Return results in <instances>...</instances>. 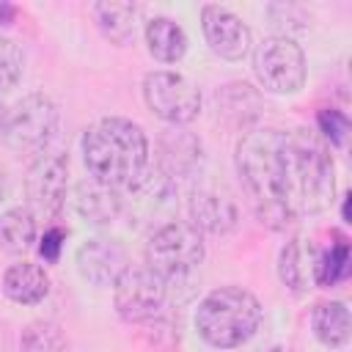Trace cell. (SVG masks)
Returning a JSON list of instances; mask_svg holds the SVG:
<instances>
[{"label": "cell", "mask_w": 352, "mask_h": 352, "mask_svg": "<svg viewBox=\"0 0 352 352\" xmlns=\"http://www.w3.org/2000/svg\"><path fill=\"white\" fill-rule=\"evenodd\" d=\"M206 256L204 234H198L184 220H168L157 226L146 242V267L157 272L168 289L170 283H184L195 275Z\"/></svg>", "instance_id": "obj_4"}, {"label": "cell", "mask_w": 352, "mask_h": 352, "mask_svg": "<svg viewBox=\"0 0 352 352\" xmlns=\"http://www.w3.org/2000/svg\"><path fill=\"white\" fill-rule=\"evenodd\" d=\"M316 124H319V132L324 138L327 146H336L341 148L346 143V135H349V118L336 110V107H324L316 113Z\"/></svg>", "instance_id": "obj_24"}, {"label": "cell", "mask_w": 352, "mask_h": 352, "mask_svg": "<svg viewBox=\"0 0 352 352\" xmlns=\"http://www.w3.org/2000/svg\"><path fill=\"white\" fill-rule=\"evenodd\" d=\"M253 74L258 85L270 94H297L305 85V52L297 41H292L283 33L267 36L253 50Z\"/></svg>", "instance_id": "obj_6"}, {"label": "cell", "mask_w": 352, "mask_h": 352, "mask_svg": "<svg viewBox=\"0 0 352 352\" xmlns=\"http://www.w3.org/2000/svg\"><path fill=\"white\" fill-rule=\"evenodd\" d=\"M19 352H69V338L58 322L33 319L19 333Z\"/></svg>", "instance_id": "obj_21"}, {"label": "cell", "mask_w": 352, "mask_h": 352, "mask_svg": "<svg viewBox=\"0 0 352 352\" xmlns=\"http://www.w3.org/2000/svg\"><path fill=\"white\" fill-rule=\"evenodd\" d=\"M346 275H349V242L346 236L336 234V242H330L327 250H319L316 286H336Z\"/></svg>", "instance_id": "obj_22"}, {"label": "cell", "mask_w": 352, "mask_h": 352, "mask_svg": "<svg viewBox=\"0 0 352 352\" xmlns=\"http://www.w3.org/2000/svg\"><path fill=\"white\" fill-rule=\"evenodd\" d=\"M74 264H77V272L85 283L104 289L121 278V272L129 267V256L116 239L96 236V239H88L77 248Z\"/></svg>", "instance_id": "obj_11"}, {"label": "cell", "mask_w": 352, "mask_h": 352, "mask_svg": "<svg viewBox=\"0 0 352 352\" xmlns=\"http://www.w3.org/2000/svg\"><path fill=\"white\" fill-rule=\"evenodd\" d=\"M3 294L16 305H36L50 294V275L36 261H16L3 272Z\"/></svg>", "instance_id": "obj_14"}, {"label": "cell", "mask_w": 352, "mask_h": 352, "mask_svg": "<svg viewBox=\"0 0 352 352\" xmlns=\"http://www.w3.org/2000/svg\"><path fill=\"white\" fill-rule=\"evenodd\" d=\"M201 30L209 50L223 60H242L253 47L250 28L242 22V16L217 3H206L201 8Z\"/></svg>", "instance_id": "obj_10"}, {"label": "cell", "mask_w": 352, "mask_h": 352, "mask_svg": "<svg viewBox=\"0 0 352 352\" xmlns=\"http://www.w3.org/2000/svg\"><path fill=\"white\" fill-rule=\"evenodd\" d=\"M36 214L28 206H14L0 214V250L22 256L36 245Z\"/></svg>", "instance_id": "obj_20"}, {"label": "cell", "mask_w": 352, "mask_h": 352, "mask_svg": "<svg viewBox=\"0 0 352 352\" xmlns=\"http://www.w3.org/2000/svg\"><path fill=\"white\" fill-rule=\"evenodd\" d=\"M8 192H11V173H8L6 162H0V204L8 198Z\"/></svg>", "instance_id": "obj_26"}, {"label": "cell", "mask_w": 352, "mask_h": 352, "mask_svg": "<svg viewBox=\"0 0 352 352\" xmlns=\"http://www.w3.org/2000/svg\"><path fill=\"white\" fill-rule=\"evenodd\" d=\"M234 165L256 217L272 231H283L333 204V154L308 129H248L236 143Z\"/></svg>", "instance_id": "obj_1"}, {"label": "cell", "mask_w": 352, "mask_h": 352, "mask_svg": "<svg viewBox=\"0 0 352 352\" xmlns=\"http://www.w3.org/2000/svg\"><path fill=\"white\" fill-rule=\"evenodd\" d=\"M82 162L94 182L121 192L148 168V138L129 118H99L82 135Z\"/></svg>", "instance_id": "obj_2"}, {"label": "cell", "mask_w": 352, "mask_h": 352, "mask_svg": "<svg viewBox=\"0 0 352 352\" xmlns=\"http://www.w3.org/2000/svg\"><path fill=\"white\" fill-rule=\"evenodd\" d=\"M272 352H283V349H280V346H275V349H272Z\"/></svg>", "instance_id": "obj_27"}, {"label": "cell", "mask_w": 352, "mask_h": 352, "mask_svg": "<svg viewBox=\"0 0 352 352\" xmlns=\"http://www.w3.org/2000/svg\"><path fill=\"white\" fill-rule=\"evenodd\" d=\"M143 102L165 124L184 126L198 118L204 96L190 77L170 69H157L143 77Z\"/></svg>", "instance_id": "obj_7"}, {"label": "cell", "mask_w": 352, "mask_h": 352, "mask_svg": "<svg viewBox=\"0 0 352 352\" xmlns=\"http://www.w3.org/2000/svg\"><path fill=\"white\" fill-rule=\"evenodd\" d=\"M160 146H162V157H160L157 168H162L173 182L192 173V168L201 162V140L182 126L165 129Z\"/></svg>", "instance_id": "obj_15"}, {"label": "cell", "mask_w": 352, "mask_h": 352, "mask_svg": "<svg viewBox=\"0 0 352 352\" xmlns=\"http://www.w3.org/2000/svg\"><path fill=\"white\" fill-rule=\"evenodd\" d=\"M143 36H146V47L151 58L160 63H179L187 55V47H190L187 33L170 16H151L146 22Z\"/></svg>", "instance_id": "obj_19"}, {"label": "cell", "mask_w": 352, "mask_h": 352, "mask_svg": "<svg viewBox=\"0 0 352 352\" xmlns=\"http://www.w3.org/2000/svg\"><path fill=\"white\" fill-rule=\"evenodd\" d=\"M22 74H25V52H22V47L11 36L0 33V96L11 94L19 85Z\"/></svg>", "instance_id": "obj_23"}, {"label": "cell", "mask_w": 352, "mask_h": 352, "mask_svg": "<svg viewBox=\"0 0 352 352\" xmlns=\"http://www.w3.org/2000/svg\"><path fill=\"white\" fill-rule=\"evenodd\" d=\"M91 16L99 28V33L116 44L129 47L138 36V6L135 3H94Z\"/></svg>", "instance_id": "obj_17"}, {"label": "cell", "mask_w": 352, "mask_h": 352, "mask_svg": "<svg viewBox=\"0 0 352 352\" xmlns=\"http://www.w3.org/2000/svg\"><path fill=\"white\" fill-rule=\"evenodd\" d=\"M74 209L85 223L102 226V223H113L124 212V201H121L118 190L104 187L91 179V182H80L74 187Z\"/></svg>", "instance_id": "obj_16"}, {"label": "cell", "mask_w": 352, "mask_h": 352, "mask_svg": "<svg viewBox=\"0 0 352 352\" xmlns=\"http://www.w3.org/2000/svg\"><path fill=\"white\" fill-rule=\"evenodd\" d=\"M63 239H66L63 228H58V226L47 228V231H44V236H41V242H38V256H41L47 264H55V261L60 258V248H63Z\"/></svg>", "instance_id": "obj_25"}, {"label": "cell", "mask_w": 352, "mask_h": 352, "mask_svg": "<svg viewBox=\"0 0 352 352\" xmlns=\"http://www.w3.org/2000/svg\"><path fill=\"white\" fill-rule=\"evenodd\" d=\"M168 283L151 272L146 264L143 267H126L121 278L113 283V305L118 316L129 324H143L154 322L168 302Z\"/></svg>", "instance_id": "obj_8"}, {"label": "cell", "mask_w": 352, "mask_h": 352, "mask_svg": "<svg viewBox=\"0 0 352 352\" xmlns=\"http://www.w3.org/2000/svg\"><path fill=\"white\" fill-rule=\"evenodd\" d=\"M58 132V107L47 94H28L8 107L3 140L19 154H44Z\"/></svg>", "instance_id": "obj_5"}, {"label": "cell", "mask_w": 352, "mask_h": 352, "mask_svg": "<svg viewBox=\"0 0 352 352\" xmlns=\"http://www.w3.org/2000/svg\"><path fill=\"white\" fill-rule=\"evenodd\" d=\"M187 223L198 231V234H228L236 228V204L226 195L217 192L212 187H198L187 195Z\"/></svg>", "instance_id": "obj_12"}, {"label": "cell", "mask_w": 352, "mask_h": 352, "mask_svg": "<svg viewBox=\"0 0 352 352\" xmlns=\"http://www.w3.org/2000/svg\"><path fill=\"white\" fill-rule=\"evenodd\" d=\"M261 319V302L242 286L212 289L195 308V330L214 349L242 346L258 333Z\"/></svg>", "instance_id": "obj_3"}, {"label": "cell", "mask_w": 352, "mask_h": 352, "mask_svg": "<svg viewBox=\"0 0 352 352\" xmlns=\"http://www.w3.org/2000/svg\"><path fill=\"white\" fill-rule=\"evenodd\" d=\"M311 330H314V336L322 346L341 349L349 341V333H352L349 308L341 300H319L311 308Z\"/></svg>", "instance_id": "obj_18"}, {"label": "cell", "mask_w": 352, "mask_h": 352, "mask_svg": "<svg viewBox=\"0 0 352 352\" xmlns=\"http://www.w3.org/2000/svg\"><path fill=\"white\" fill-rule=\"evenodd\" d=\"M69 192V157L63 151H44L33 157L25 173L28 209L44 220H58Z\"/></svg>", "instance_id": "obj_9"}, {"label": "cell", "mask_w": 352, "mask_h": 352, "mask_svg": "<svg viewBox=\"0 0 352 352\" xmlns=\"http://www.w3.org/2000/svg\"><path fill=\"white\" fill-rule=\"evenodd\" d=\"M319 250L305 236H292L278 253V278L292 294H308L316 286Z\"/></svg>", "instance_id": "obj_13"}]
</instances>
